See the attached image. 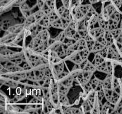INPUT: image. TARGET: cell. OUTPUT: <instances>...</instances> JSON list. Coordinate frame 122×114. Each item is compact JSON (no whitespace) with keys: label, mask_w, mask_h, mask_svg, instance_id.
I'll use <instances>...</instances> for the list:
<instances>
[{"label":"cell","mask_w":122,"mask_h":114,"mask_svg":"<svg viewBox=\"0 0 122 114\" xmlns=\"http://www.w3.org/2000/svg\"><path fill=\"white\" fill-rule=\"evenodd\" d=\"M16 92H17V93L18 95H20V94H21V89H20V87H18L17 89Z\"/></svg>","instance_id":"cell-23"},{"label":"cell","mask_w":122,"mask_h":114,"mask_svg":"<svg viewBox=\"0 0 122 114\" xmlns=\"http://www.w3.org/2000/svg\"><path fill=\"white\" fill-rule=\"evenodd\" d=\"M89 33V34L92 36V37L95 40V39H97V38H98L99 37L102 36H104L105 34H106V30H105L104 29L101 28V27H96V28L94 27V28H93L92 30H91Z\"/></svg>","instance_id":"cell-2"},{"label":"cell","mask_w":122,"mask_h":114,"mask_svg":"<svg viewBox=\"0 0 122 114\" xmlns=\"http://www.w3.org/2000/svg\"><path fill=\"white\" fill-rule=\"evenodd\" d=\"M108 53H107V58L109 59H119V55L115 51L114 49L112 48V47H108Z\"/></svg>","instance_id":"cell-8"},{"label":"cell","mask_w":122,"mask_h":114,"mask_svg":"<svg viewBox=\"0 0 122 114\" xmlns=\"http://www.w3.org/2000/svg\"><path fill=\"white\" fill-rule=\"evenodd\" d=\"M10 26V21L8 20H4L1 21V28L2 30H8Z\"/></svg>","instance_id":"cell-17"},{"label":"cell","mask_w":122,"mask_h":114,"mask_svg":"<svg viewBox=\"0 0 122 114\" xmlns=\"http://www.w3.org/2000/svg\"><path fill=\"white\" fill-rule=\"evenodd\" d=\"M121 28L122 29V21H121Z\"/></svg>","instance_id":"cell-25"},{"label":"cell","mask_w":122,"mask_h":114,"mask_svg":"<svg viewBox=\"0 0 122 114\" xmlns=\"http://www.w3.org/2000/svg\"><path fill=\"white\" fill-rule=\"evenodd\" d=\"M98 93V99L101 102L102 100V99H103V97H104V90H102L101 91H99L97 92Z\"/></svg>","instance_id":"cell-21"},{"label":"cell","mask_w":122,"mask_h":114,"mask_svg":"<svg viewBox=\"0 0 122 114\" xmlns=\"http://www.w3.org/2000/svg\"><path fill=\"white\" fill-rule=\"evenodd\" d=\"M90 52L91 51H89L88 48L86 49H85V50H83V51H79L80 56H81V58H82V60H83V61L85 60H86L87 58H88V57L89 56V53H90Z\"/></svg>","instance_id":"cell-12"},{"label":"cell","mask_w":122,"mask_h":114,"mask_svg":"<svg viewBox=\"0 0 122 114\" xmlns=\"http://www.w3.org/2000/svg\"><path fill=\"white\" fill-rule=\"evenodd\" d=\"M24 27H25V25L23 24L15 25L14 26L10 27L8 29V31L10 33H12V34H19V33H21Z\"/></svg>","instance_id":"cell-5"},{"label":"cell","mask_w":122,"mask_h":114,"mask_svg":"<svg viewBox=\"0 0 122 114\" xmlns=\"http://www.w3.org/2000/svg\"><path fill=\"white\" fill-rule=\"evenodd\" d=\"M65 113L68 114H81L82 111L78 108H69L66 110Z\"/></svg>","instance_id":"cell-20"},{"label":"cell","mask_w":122,"mask_h":114,"mask_svg":"<svg viewBox=\"0 0 122 114\" xmlns=\"http://www.w3.org/2000/svg\"></svg>","instance_id":"cell-26"},{"label":"cell","mask_w":122,"mask_h":114,"mask_svg":"<svg viewBox=\"0 0 122 114\" xmlns=\"http://www.w3.org/2000/svg\"><path fill=\"white\" fill-rule=\"evenodd\" d=\"M66 34L65 32H64V30L63 32H60V34H58L57 37H56V40H57V41H58V42H61L63 43V41H64V39H66Z\"/></svg>","instance_id":"cell-18"},{"label":"cell","mask_w":122,"mask_h":114,"mask_svg":"<svg viewBox=\"0 0 122 114\" xmlns=\"http://www.w3.org/2000/svg\"><path fill=\"white\" fill-rule=\"evenodd\" d=\"M110 32L113 36L114 39H116V40H117L120 36L122 35V29L121 28H115V29L110 30Z\"/></svg>","instance_id":"cell-11"},{"label":"cell","mask_w":122,"mask_h":114,"mask_svg":"<svg viewBox=\"0 0 122 114\" xmlns=\"http://www.w3.org/2000/svg\"><path fill=\"white\" fill-rule=\"evenodd\" d=\"M51 26L55 27V28H61V29L63 28V24H62V21H61V18L59 19V20L51 23Z\"/></svg>","instance_id":"cell-15"},{"label":"cell","mask_w":122,"mask_h":114,"mask_svg":"<svg viewBox=\"0 0 122 114\" xmlns=\"http://www.w3.org/2000/svg\"><path fill=\"white\" fill-rule=\"evenodd\" d=\"M59 100L60 103H61L64 105H67L69 104V100L67 97L66 95L59 93Z\"/></svg>","instance_id":"cell-13"},{"label":"cell","mask_w":122,"mask_h":114,"mask_svg":"<svg viewBox=\"0 0 122 114\" xmlns=\"http://www.w3.org/2000/svg\"><path fill=\"white\" fill-rule=\"evenodd\" d=\"M79 8L81 9V11L82 12L83 14L85 15H86L91 10H92L93 7H92L91 5L90 4H85V5H80L79 6Z\"/></svg>","instance_id":"cell-9"},{"label":"cell","mask_w":122,"mask_h":114,"mask_svg":"<svg viewBox=\"0 0 122 114\" xmlns=\"http://www.w3.org/2000/svg\"><path fill=\"white\" fill-rule=\"evenodd\" d=\"M116 11V7L114 5L109 4L107 6H106L104 10V14H105L106 17H107L110 19L111 15Z\"/></svg>","instance_id":"cell-4"},{"label":"cell","mask_w":122,"mask_h":114,"mask_svg":"<svg viewBox=\"0 0 122 114\" xmlns=\"http://www.w3.org/2000/svg\"><path fill=\"white\" fill-rule=\"evenodd\" d=\"M95 41H96V40H95ZM105 48H106V46H104V45H101V43H100L98 42L97 41H96L95 46H94V48H93L92 51V52H95H95H96V53H97V52H100V51H101V50H102L103 49H104Z\"/></svg>","instance_id":"cell-14"},{"label":"cell","mask_w":122,"mask_h":114,"mask_svg":"<svg viewBox=\"0 0 122 114\" xmlns=\"http://www.w3.org/2000/svg\"><path fill=\"white\" fill-rule=\"evenodd\" d=\"M89 1H90L91 3L94 4V3H95V2H97L98 0H89Z\"/></svg>","instance_id":"cell-24"},{"label":"cell","mask_w":122,"mask_h":114,"mask_svg":"<svg viewBox=\"0 0 122 114\" xmlns=\"http://www.w3.org/2000/svg\"><path fill=\"white\" fill-rule=\"evenodd\" d=\"M102 87L103 89H113V78L111 77V76H108V77H106V79L102 82Z\"/></svg>","instance_id":"cell-7"},{"label":"cell","mask_w":122,"mask_h":114,"mask_svg":"<svg viewBox=\"0 0 122 114\" xmlns=\"http://www.w3.org/2000/svg\"><path fill=\"white\" fill-rule=\"evenodd\" d=\"M66 58L70 60V61L75 63V64H81L83 62V61L82 60L81 56H80L79 52L78 51H74L71 54L66 57Z\"/></svg>","instance_id":"cell-1"},{"label":"cell","mask_w":122,"mask_h":114,"mask_svg":"<svg viewBox=\"0 0 122 114\" xmlns=\"http://www.w3.org/2000/svg\"><path fill=\"white\" fill-rule=\"evenodd\" d=\"M116 40H117V42L118 43L120 44V45H121L122 46V35L120 36L119 37V38H118Z\"/></svg>","instance_id":"cell-22"},{"label":"cell","mask_w":122,"mask_h":114,"mask_svg":"<svg viewBox=\"0 0 122 114\" xmlns=\"http://www.w3.org/2000/svg\"><path fill=\"white\" fill-rule=\"evenodd\" d=\"M110 19H113V20H115V21L119 22V21L120 20V14L117 11H116L113 14L110 16Z\"/></svg>","instance_id":"cell-19"},{"label":"cell","mask_w":122,"mask_h":114,"mask_svg":"<svg viewBox=\"0 0 122 114\" xmlns=\"http://www.w3.org/2000/svg\"><path fill=\"white\" fill-rule=\"evenodd\" d=\"M105 37H106V39H107V42H108V45H111V44L113 43L114 38H113V36H112V34H111L110 31H106V34H105Z\"/></svg>","instance_id":"cell-16"},{"label":"cell","mask_w":122,"mask_h":114,"mask_svg":"<svg viewBox=\"0 0 122 114\" xmlns=\"http://www.w3.org/2000/svg\"><path fill=\"white\" fill-rule=\"evenodd\" d=\"M105 61H106V58L101 55L99 52H97L95 55V57H94V61H93V64L95 65V66H97Z\"/></svg>","instance_id":"cell-6"},{"label":"cell","mask_w":122,"mask_h":114,"mask_svg":"<svg viewBox=\"0 0 122 114\" xmlns=\"http://www.w3.org/2000/svg\"><path fill=\"white\" fill-rule=\"evenodd\" d=\"M36 36L42 40L44 43H46L47 44L48 42L50 40V34H49L48 31L46 29L42 30V31L39 32Z\"/></svg>","instance_id":"cell-3"},{"label":"cell","mask_w":122,"mask_h":114,"mask_svg":"<svg viewBox=\"0 0 122 114\" xmlns=\"http://www.w3.org/2000/svg\"><path fill=\"white\" fill-rule=\"evenodd\" d=\"M108 22V31L112 30H114L115 28H117L118 26V23L117 21H115V20H113V19H110V18L108 19V20L107 21Z\"/></svg>","instance_id":"cell-10"}]
</instances>
